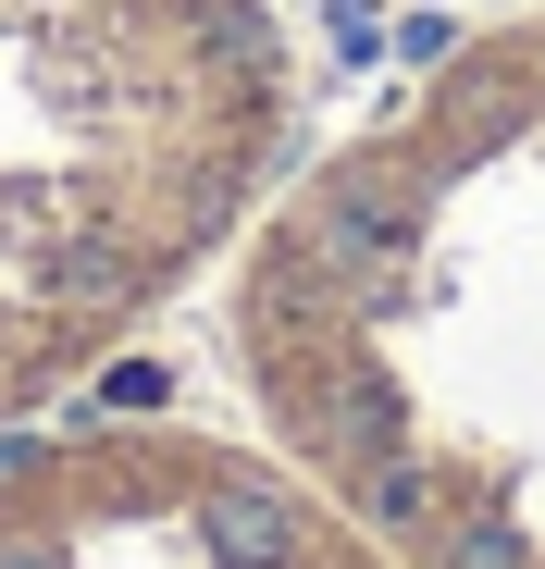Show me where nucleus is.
I'll return each instance as SVG.
<instances>
[{
  "label": "nucleus",
  "instance_id": "1",
  "mask_svg": "<svg viewBox=\"0 0 545 569\" xmlns=\"http://www.w3.org/2000/svg\"><path fill=\"white\" fill-rule=\"evenodd\" d=\"M224 347L260 433L409 569H545V0L272 173Z\"/></svg>",
  "mask_w": 545,
  "mask_h": 569
},
{
  "label": "nucleus",
  "instance_id": "2",
  "mask_svg": "<svg viewBox=\"0 0 545 569\" xmlns=\"http://www.w3.org/2000/svg\"><path fill=\"white\" fill-rule=\"evenodd\" d=\"M286 124L272 0H0V433L236 260Z\"/></svg>",
  "mask_w": 545,
  "mask_h": 569
},
{
  "label": "nucleus",
  "instance_id": "3",
  "mask_svg": "<svg viewBox=\"0 0 545 569\" xmlns=\"http://www.w3.org/2000/svg\"><path fill=\"white\" fill-rule=\"evenodd\" d=\"M0 569H409L323 470L211 421L0 433Z\"/></svg>",
  "mask_w": 545,
  "mask_h": 569
}]
</instances>
